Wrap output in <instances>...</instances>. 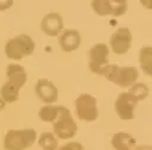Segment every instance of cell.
I'll list each match as a JSON object with an SVG mask.
<instances>
[{
    "label": "cell",
    "mask_w": 152,
    "mask_h": 150,
    "mask_svg": "<svg viewBox=\"0 0 152 150\" xmlns=\"http://www.w3.org/2000/svg\"><path fill=\"white\" fill-rule=\"evenodd\" d=\"M5 105H6V102H5V101H4V100L0 98V111H1V110H4Z\"/></svg>",
    "instance_id": "obj_21"
},
{
    "label": "cell",
    "mask_w": 152,
    "mask_h": 150,
    "mask_svg": "<svg viewBox=\"0 0 152 150\" xmlns=\"http://www.w3.org/2000/svg\"><path fill=\"white\" fill-rule=\"evenodd\" d=\"M137 104H138V100L135 96H133L128 92H122L118 95V98L115 100V104H114L115 112L124 120L133 119Z\"/></svg>",
    "instance_id": "obj_9"
},
{
    "label": "cell",
    "mask_w": 152,
    "mask_h": 150,
    "mask_svg": "<svg viewBox=\"0 0 152 150\" xmlns=\"http://www.w3.org/2000/svg\"><path fill=\"white\" fill-rule=\"evenodd\" d=\"M34 50V42L27 35H18L10 38L5 44V54L8 58L19 61L25 56H28Z\"/></svg>",
    "instance_id": "obj_2"
},
{
    "label": "cell",
    "mask_w": 152,
    "mask_h": 150,
    "mask_svg": "<svg viewBox=\"0 0 152 150\" xmlns=\"http://www.w3.org/2000/svg\"><path fill=\"white\" fill-rule=\"evenodd\" d=\"M6 76L7 80L0 89L1 99L5 102H14L18 99L19 89L27 80V74L21 65L11 63L6 68Z\"/></svg>",
    "instance_id": "obj_1"
},
{
    "label": "cell",
    "mask_w": 152,
    "mask_h": 150,
    "mask_svg": "<svg viewBox=\"0 0 152 150\" xmlns=\"http://www.w3.org/2000/svg\"><path fill=\"white\" fill-rule=\"evenodd\" d=\"M53 123V133L61 139L72 138L77 132V125L66 107H63L58 117L52 121Z\"/></svg>",
    "instance_id": "obj_6"
},
{
    "label": "cell",
    "mask_w": 152,
    "mask_h": 150,
    "mask_svg": "<svg viewBox=\"0 0 152 150\" xmlns=\"http://www.w3.org/2000/svg\"><path fill=\"white\" fill-rule=\"evenodd\" d=\"M91 8L99 15H114L119 17L127 11V1L125 0H95L90 2Z\"/></svg>",
    "instance_id": "obj_8"
},
{
    "label": "cell",
    "mask_w": 152,
    "mask_h": 150,
    "mask_svg": "<svg viewBox=\"0 0 152 150\" xmlns=\"http://www.w3.org/2000/svg\"><path fill=\"white\" fill-rule=\"evenodd\" d=\"M42 31L48 36H57L63 29V19L59 13L50 12L45 14L40 23Z\"/></svg>",
    "instance_id": "obj_12"
},
{
    "label": "cell",
    "mask_w": 152,
    "mask_h": 150,
    "mask_svg": "<svg viewBox=\"0 0 152 150\" xmlns=\"http://www.w3.org/2000/svg\"><path fill=\"white\" fill-rule=\"evenodd\" d=\"M137 150H151L150 146H138Z\"/></svg>",
    "instance_id": "obj_22"
},
{
    "label": "cell",
    "mask_w": 152,
    "mask_h": 150,
    "mask_svg": "<svg viewBox=\"0 0 152 150\" xmlns=\"http://www.w3.org/2000/svg\"><path fill=\"white\" fill-rule=\"evenodd\" d=\"M81 44V36L80 32L74 29H68L62 32L59 36V45L63 51L70 52L76 50Z\"/></svg>",
    "instance_id": "obj_13"
},
{
    "label": "cell",
    "mask_w": 152,
    "mask_h": 150,
    "mask_svg": "<svg viewBox=\"0 0 152 150\" xmlns=\"http://www.w3.org/2000/svg\"><path fill=\"white\" fill-rule=\"evenodd\" d=\"M34 90L37 96L48 105H51V102L57 101L58 99V89L57 87L46 79H40L34 85Z\"/></svg>",
    "instance_id": "obj_11"
},
{
    "label": "cell",
    "mask_w": 152,
    "mask_h": 150,
    "mask_svg": "<svg viewBox=\"0 0 152 150\" xmlns=\"http://www.w3.org/2000/svg\"><path fill=\"white\" fill-rule=\"evenodd\" d=\"M109 49L103 43L94 44L89 50V69L99 75H103L106 68L110 64L108 62Z\"/></svg>",
    "instance_id": "obj_7"
},
{
    "label": "cell",
    "mask_w": 152,
    "mask_h": 150,
    "mask_svg": "<svg viewBox=\"0 0 152 150\" xmlns=\"http://www.w3.org/2000/svg\"><path fill=\"white\" fill-rule=\"evenodd\" d=\"M74 105H75L76 114L81 120L94 121L97 119L99 117L97 101L93 95L83 93L76 98Z\"/></svg>",
    "instance_id": "obj_5"
},
{
    "label": "cell",
    "mask_w": 152,
    "mask_h": 150,
    "mask_svg": "<svg viewBox=\"0 0 152 150\" xmlns=\"http://www.w3.org/2000/svg\"><path fill=\"white\" fill-rule=\"evenodd\" d=\"M57 150H84L83 145L77 142H69L62 146H59Z\"/></svg>",
    "instance_id": "obj_19"
},
{
    "label": "cell",
    "mask_w": 152,
    "mask_h": 150,
    "mask_svg": "<svg viewBox=\"0 0 152 150\" xmlns=\"http://www.w3.org/2000/svg\"><path fill=\"white\" fill-rule=\"evenodd\" d=\"M12 5H13V1H8V0H6V1H0V11H5V10L10 8Z\"/></svg>",
    "instance_id": "obj_20"
},
{
    "label": "cell",
    "mask_w": 152,
    "mask_h": 150,
    "mask_svg": "<svg viewBox=\"0 0 152 150\" xmlns=\"http://www.w3.org/2000/svg\"><path fill=\"white\" fill-rule=\"evenodd\" d=\"M39 145L43 150H57L58 140L52 132H43L39 136Z\"/></svg>",
    "instance_id": "obj_16"
},
{
    "label": "cell",
    "mask_w": 152,
    "mask_h": 150,
    "mask_svg": "<svg viewBox=\"0 0 152 150\" xmlns=\"http://www.w3.org/2000/svg\"><path fill=\"white\" fill-rule=\"evenodd\" d=\"M37 138L33 129L8 130L5 135L4 148L6 150H25L31 146Z\"/></svg>",
    "instance_id": "obj_3"
},
{
    "label": "cell",
    "mask_w": 152,
    "mask_h": 150,
    "mask_svg": "<svg viewBox=\"0 0 152 150\" xmlns=\"http://www.w3.org/2000/svg\"><path fill=\"white\" fill-rule=\"evenodd\" d=\"M64 106H55V105H45L39 110V118L43 121H53Z\"/></svg>",
    "instance_id": "obj_15"
},
{
    "label": "cell",
    "mask_w": 152,
    "mask_h": 150,
    "mask_svg": "<svg viewBox=\"0 0 152 150\" xmlns=\"http://www.w3.org/2000/svg\"><path fill=\"white\" fill-rule=\"evenodd\" d=\"M139 60H140L141 68L146 71L147 75H151V70H150V67H151V48L150 46L140 49Z\"/></svg>",
    "instance_id": "obj_17"
},
{
    "label": "cell",
    "mask_w": 152,
    "mask_h": 150,
    "mask_svg": "<svg viewBox=\"0 0 152 150\" xmlns=\"http://www.w3.org/2000/svg\"><path fill=\"white\" fill-rule=\"evenodd\" d=\"M129 94H132L133 96L137 98V100H142L145 99L147 95H148V87L142 83V82H139V83H133L128 90Z\"/></svg>",
    "instance_id": "obj_18"
},
{
    "label": "cell",
    "mask_w": 152,
    "mask_h": 150,
    "mask_svg": "<svg viewBox=\"0 0 152 150\" xmlns=\"http://www.w3.org/2000/svg\"><path fill=\"white\" fill-rule=\"evenodd\" d=\"M110 143L115 150H133L135 138L127 132H118L112 136Z\"/></svg>",
    "instance_id": "obj_14"
},
{
    "label": "cell",
    "mask_w": 152,
    "mask_h": 150,
    "mask_svg": "<svg viewBox=\"0 0 152 150\" xmlns=\"http://www.w3.org/2000/svg\"><path fill=\"white\" fill-rule=\"evenodd\" d=\"M103 75L119 87H129L138 79V69L135 67H120L118 64H109Z\"/></svg>",
    "instance_id": "obj_4"
},
{
    "label": "cell",
    "mask_w": 152,
    "mask_h": 150,
    "mask_svg": "<svg viewBox=\"0 0 152 150\" xmlns=\"http://www.w3.org/2000/svg\"><path fill=\"white\" fill-rule=\"evenodd\" d=\"M109 44L112 50L116 55L126 54L132 44V33L127 27H119L109 39Z\"/></svg>",
    "instance_id": "obj_10"
}]
</instances>
